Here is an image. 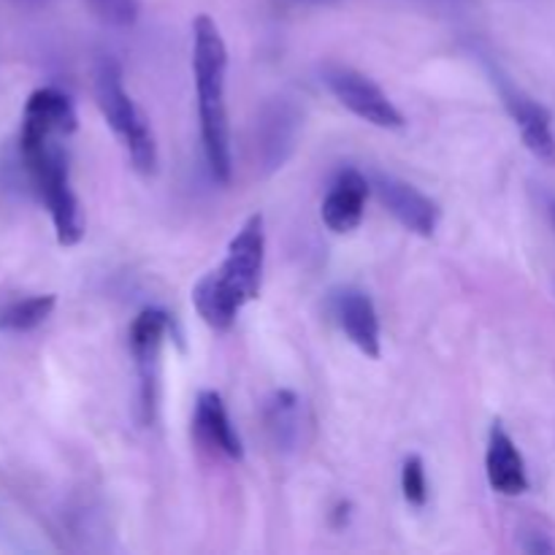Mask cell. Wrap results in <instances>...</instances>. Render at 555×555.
<instances>
[{"label": "cell", "mask_w": 555, "mask_h": 555, "mask_svg": "<svg viewBox=\"0 0 555 555\" xmlns=\"http://www.w3.org/2000/svg\"><path fill=\"white\" fill-rule=\"evenodd\" d=\"M266 269V225L263 215L244 220L236 236L228 242L220 269L201 276L193 287V307L211 331L233 328L242 309L260 296Z\"/></svg>", "instance_id": "cell-1"}, {"label": "cell", "mask_w": 555, "mask_h": 555, "mask_svg": "<svg viewBox=\"0 0 555 555\" xmlns=\"http://www.w3.org/2000/svg\"><path fill=\"white\" fill-rule=\"evenodd\" d=\"M193 76L198 92L201 144L206 166L215 182L228 184L233 173L231 125L225 106L228 47L220 27L209 14H198L193 22Z\"/></svg>", "instance_id": "cell-2"}, {"label": "cell", "mask_w": 555, "mask_h": 555, "mask_svg": "<svg viewBox=\"0 0 555 555\" xmlns=\"http://www.w3.org/2000/svg\"><path fill=\"white\" fill-rule=\"evenodd\" d=\"M65 139L54 130L22 122L20 157L38 201L49 211L60 247H76L85 238V209L70 184V163Z\"/></svg>", "instance_id": "cell-3"}, {"label": "cell", "mask_w": 555, "mask_h": 555, "mask_svg": "<svg viewBox=\"0 0 555 555\" xmlns=\"http://www.w3.org/2000/svg\"><path fill=\"white\" fill-rule=\"evenodd\" d=\"M92 87H95L98 108H101L112 133L117 135L119 144L128 152L130 166L141 177H152L157 171V141L155 133H152L150 119L144 117V112L135 106L130 92L125 90L122 65L114 57L98 60Z\"/></svg>", "instance_id": "cell-4"}, {"label": "cell", "mask_w": 555, "mask_h": 555, "mask_svg": "<svg viewBox=\"0 0 555 555\" xmlns=\"http://www.w3.org/2000/svg\"><path fill=\"white\" fill-rule=\"evenodd\" d=\"M323 81L331 95L363 122L383 130H401L406 125L404 114L390 101L388 92L361 70L347 68V65H325Z\"/></svg>", "instance_id": "cell-5"}, {"label": "cell", "mask_w": 555, "mask_h": 555, "mask_svg": "<svg viewBox=\"0 0 555 555\" xmlns=\"http://www.w3.org/2000/svg\"><path fill=\"white\" fill-rule=\"evenodd\" d=\"M171 314L163 309H144L130 325V352L139 374V406L144 423L155 421L157 390H160V350L171 334Z\"/></svg>", "instance_id": "cell-6"}, {"label": "cell", "mask_w": 555, "mask_h": 555, "mask_svg": "<svg viewBox=\"0 0 555 555\" xmlns=\"http://www.w3.org/2000/svg\"><path fill=\"white\" fill-rule=\"evenodd\" d=\"M304 114L287 98H274L263 106L258 122H255V152H258L260 171H280L291 155L296 152L298 133H301Z\"/></svg>", "instance_id": "cell-7"}, {"label": "cell", "mask_w": 555, "mask_h": 555, "mask_svg": "<svg viewBox=\"0 0 555 555\" xmlns=\"http://www.w3.org/2000/svg\"><path fill=\"white\" fill-rule=\"evenodd\" d=\"M372 190L377 193V198L383 201L385 209L399 220L401 228H406L415 236H434L439 228V209L437 201L428 198L426 193L415 188V184L404 182V179L393 177V173H374Z\"/></svg>", "instance_id": "cell-8"}, {"label": "cell", "mask_w": 555, "mask_h": 555, "mask_svg": "<svg viewBox=\"0 0 555 555\" xmlns=\"http://www.w3.org/2000/svg\"><path fill=\"white\" fill-rule=\"evenodd\" d=\"M499 90H502L504 108H507L509 117H513L526 150H529L537 160L545 163V166H555V133L551 112H547L540 101H534V98L526 95L518 87L507 85V81H499Z\"/></svg>", "instance_id": "cell-9"}, {"label": "cell", "mask_w": 555, "mask_h": 555, "mask_svg": "<svg viewBox=\"0 0 555 555\" xmlns=\"http://www.w3.org/2000/svg\"><path fill=\"white\" fill-rule=\"evenodd\" d=\"M334 314L347 339L366 358L377 361L383 352V334H379V314L372 298L358 287H345L334 298Z\"/></svg>", "instance_id": "cell-10"}, {"label": "cell", "mask_w": 555, "mask_h": 555, "mask_svg": "<svg viewBox=\"0 0 555 555\" xmlns=\"http://www.w3.org/2000/svg\"><path fill=\"white\" fill-rule=\"evenodd\" d=\"M369 190H372V184L356 168H345V171L336 173V179L331 182L328 193L323 198V209H320L325 228L331 233L356 231L363 222Z\"/></svg>", "instance_id": "cell-11"}, {"label": "cell", "mask_w": 555, "mask_h": 555, "mask_svg": "<svg viewBox=\"0 0 555 555\" xmlns=\"http://www.w3.org/2000/svg\"><path fill=\"white\" fill-rule=\"evenodd\" d=\"M486 475L493 491L502 493V496H520V493L529 491V472H526L524 455L499 421L488 431Z\"/></svg>", "instance_id": "cell-12"}, {"label": "cell", "mask_w": 555, "mask_h": 555, "mask_svg": "<svg viewBox=\"0 0 555 555\" xmlns=\"http://www.w3.org/2000/svg\"><path fill=\"white\" fill-rule=\"evenodd\" d=\"M193 428L198 442L206 444L209 450H215V453L225 455V459L231 461L244 459L242 437H238V431L233 428L225 404H222L220 393H215V390H201L198 393Z\"/></svg>", "instance_id": "cell-13"}, {"label": "cell", "mask_w": 555, "mask_h": 555, "mask_svg": "<svg viewBox=\"0 0 555 555\" xmlns=\"http://www.w3.org/2000/svg\"><path fill=\"white\" fill-rule=\"evenodd\" d=\"M22 122L54 130L60 135H74L76 128H79L74 101L60 87H38V90H33L27 95L25 108H22Z\"/></svg>", "instance_id": "cell-14"}, {"label": "cell", "mask_w": 555, "mask_h": 555, "mask_svg": "<svg viewBox=\"0 0 555 555\" xmlns=\"http://www.w3.org/2000/svg\"><path fill=\"white\" fill-rule=\"evenodd\" d=\"M54 307H57V298H54L52 293L11 301L9 307L0 309V331H5V334H27V331L47 323L49 314L54 312Z\"/></svg>", "instance_id": "cell-15"}, {"label": "cell", "mask_w": 555, "mask_h": 555, "mask_svg": "<svg viewBox=\"0 0 555 555\" xmlns=\"http://www.w3.org/2000/svg\"><path fill=\"white\" fill-rule=\"evenodd\" d=\"M266 428H269L271 439L276 448L291 450L298 439V396L291 390H276L269 401H266Z\"/></svg>", "instance_id": "cell-16"}, {"label": "cell", "mask_w": 555, "mask_h": 555, "mask_svg": "<svg viewBox=\"0 0 555 555\" xmlns=\"http://www.w3.org/2000/svg\"><path fill=\"white\" fill-rule=\"evenodd\" d=\"M401 491H404L406 504L412 507H426L428 502V477L421 455H410L401 466Z\"/></svg>", "instance_id": "cell-17"}, {"label": "cell", "mask_w": 555, "mask_h": 555, "mask_svg": "<svg viewBox=\"0 0 555 555\" xmlns=\"http://www.w3.org/2000/svg\"><path fill=\"white\" fill-rule=\"evenodd\" d=\"M92 14L112 27L133 25L139 16V0H87Z\"/></svg>", "instance_id": "cell-18"}, {"label": "cell", "mask_w": 555, "mask_h": 555, "mask_svg": "<svg viewBox=\"0 0 555 555\" xmlns=\"http://www.w3.org/2000/svg\"><path fill=\"white\" fill-rule=\"evenodd\" d=\"M520 547H524L526 553H555V545L545 534H534L531 537V542H524Z\"/></svg>", "instance_id": "cell-19"}, {"label": "cell", "mask_w": 555, "mask_h": 555, "mask_svg": "<svg viewBox=\"0 0 555 555\" xmlns=\"http://www.w3.org/2000/svg\"><path fill=\"white\" fill-rule=\"evenodd\" d=\"M301 3H314V5H328V3H336V0H301Z\"/></svg>", "instance_id": "cell-20"}, {"label": "cell", "mask_w": 555, "mask_h": 555, "mask_svg": "<svg viewBox=\"0 0 555 555\" xmlns=\"http://www.w3.org/2000/svg\"><path fill=\"white\" fill-rule=\"evenodd\" d=\"M551 211H553V222H555V204L551 206Z\"/></svg>", "instance_id": "cell-21"}]
</instances>
